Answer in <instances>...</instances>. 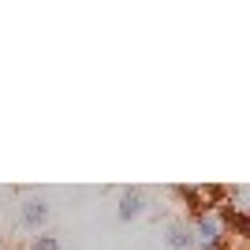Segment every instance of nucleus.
<instances>
[{
	"mask_svg": "<svg viewBox=\"0 0 250 250\" xmlns=\"http://www.w3.org/2000/svg\"><path fill=\"white\" fill-rule=\"evenodd\" d=\"M187 224H190V231H194V247H198V243H224V239H228V231H224V224L217 220V213H213V209L194 213Z\"/></svg>",
	"mask_w": 250,
	"mask_h": 250,
	"instance_id": "f257e3e1",
	"label": "nucleus"
},
{
	"mask_svg": "<svg viewBox=\"0 0 250 250\" xmlns=\"http://www.w3.org/2000/svg\"><path fill=\"white\" fill-rule=\"evenodd\" d=\"M49 217H52V213H49V202H45V198H26V202H22V213H19V224L38 235V231L49 228Z\"/></svg>",
	"mask_w": 250,
	"mask_h": 250,
	"instance_id": "f03ea898",
	"label": "nucleus"
},
{
	"mask_svg": "<svg viewBox=\"0 0 250 250\" xmlns=\"http://www.w3.org/2000/svg\"><path fill=\"white\" fill-rule=\"evenodd\" d=\"M142 213H146V194H142V187H124V190H120L116 217L124 220V224H131V220H138Z\"/></svg>",
	"mask_w": 250,
	"mask_h": 250,
	"instance_id": "7ed1b4c3",
	"label": "nucleus"
},
{
	"mask_svg": "<svg viewBox=\"0 0 250 250\" xmlns=\"http://www.w3.org/2000/svg\"><path fill=\"white\" fill-rule=\"evenodd\" d=\"M165 243L168 250H194V231L187 220H168L165 224Z\"/></svg>",
	"mask_w": 250,
	"mask_h": 250,
	"instance_id": "20e7f679",
	"label": "nucleus"
},
{
	"mask_svg": "<svg viewBox=\"0 0 250 250\" xmlns=\"http://www.w3.org/2000/svg\"><path fill=\"white\" fill-rule=\"evenodd\" d=\"M30 250H60V239H56L52 231H38L30 239Z\"/></svg>",
	"mask_w": 250,
	"mask_h": 250,
	"instance_id": "39448f33",
	"label": "nucleus"
}]
</instances>
